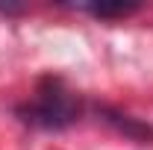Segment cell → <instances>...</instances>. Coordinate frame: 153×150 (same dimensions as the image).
Returning <instances> with one entry per match:
<instances>
[{"label":"cell","instance_id":"2","mask_svg":"<svg viewBox=\"0 0 153 150\" xmlns=\"http://www.w3.org/2000/svg\"><path fill=\"white\" fill-rule=\"evenodd\" d=\"M100 115H106V121L112 124L118 132H124L127 138H133V141H141V144H147V138H153V127L147 124H141V121H135L130 115L124 112H115V109H100Z\"/></svg>","mask_w":153,"mask_h":150},{"label":"cell","instance_id":"3","mask_svg":"<svg viewBox=\"0 0 153 150\" xmlns=\"http://www.w3.org/2000/svg\"><path fill=\"white\" fill-rule=\"evenodd\" d=\"M79 9H82V12H88V15H94V18H103V21L127 18V15L138 12V6H135V3H85V6H79Z\"/></svg>","mask_w":153,"mask_h":150},{"label":"cell","instance_id":"1","mask_svg":"<svg viewBox=\"0 0 153 150\" xmlns=\"http://www.w3.org/2000/svg\"><path fill=\"white\" fill-rule=\"evenodd\" d=\"M15 115L33 130H65L82 118V100L62 76L47 74L38 79L36 91L15 109Z\"/></svg>","mask_w":153,"mask_h":150}]
</instances>
